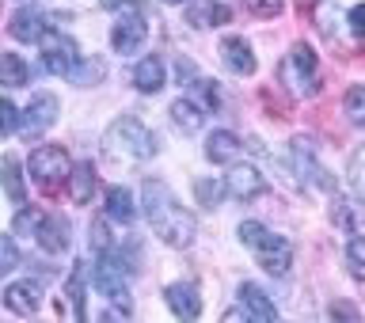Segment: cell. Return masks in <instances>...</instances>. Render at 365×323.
Returning a JSON list of instances; mask_svg holds the SVG:
<instances>
[{
    "label": "cell",
    "mask_w": 365,
    "mask_h": 323,
    "mask_svg": "<svg viewBox=\"0 0 365 323\" xmlns=\"http://www.w3.org/2000/svg\"><path fill=\"white\" fill-rule=\"evenodd\" d=\"M141 202H145V213H148L153 232L164 240L168 247H190L194 244L198 221H194V217L179 205V198L168 190V183L148 179L145 187H141Z\"/></svg>",
    "instance_id": "cell-1"
},
{
    "label": "cell",
    "mask_w": 365,
    "mask_h": 323,
    "mask_svg": "<svg viewBox=\"0 0 365 323\" xmlns=\"http://www.w3.org/2000/svg\"><path fill=\"white\" fill-rule=\"evenodd\" d=\"M316 31L339 50H365V0H316Z\"/></svg>",
    "instance_id": "cell-2"
},
{
    "label": "cell",
    "mask_w": 365,
    "mask_h": 323,
    "mask_svg": "<svg viewBox=\"0 0 365 323\" xmlns=\"http://www.w3.org/2000/svg\"><path fill=\"white\" fill-rule=\"evenodd\" d=\"M103 148H107L114 160H148V156H156L160 141L141 118L122 114V118H114L110 130L103 133Z\"/></svg>",
    "instance_id": "cell-3"
},
{
    "label": "cell",
    "mask_w": 365,
    "mask_h": 323,
    "mask_svg": "<svg viewBox=\"0 0 365 323\" xmlns=\"http://www.w3.org/2000/svg\"><path fill=\"white\" fill-rule=\"evenodd\" d=\"M240 244L255 251L259 267L267 274H274V278L289 274V267H293V244H289V240H282L278 232L262 228L259 221H244V225H240Z\"/></svg>",
    "instance_id": "cell-4"
},
{
    "label": "cell",
    "mask_w": 365,
    "mask_h": 323,
    "mask_svg": "<svg viewBox=\"0 0 365 323\" xmlns=\"http://www.w3.org/2000/svg\"><path fill=\"white\" fill-rule=\"evenodd\" d=\"M278 80L293 91L297 99L316 96V91H319V61H316V50H312V46L297 42L293 50L282 57V65H278Z\"/></svg>",
    "instance_id": "cell-5"
},
{
    "label": "cell",
    "mask_w": 365,
    "mask_h": 323,
    "mask_svg": "<svg viewBox=\"0 0 365 323\" xmlns=\"http://www.w3.org/2000/svg\"><path fill=\"white\" fill-rule=\"evenodd\" d=\"M27 171H31L34 187L46 190V194H53V190H61L68 183L73 164H68V153L61 145H38L31 153V160H27Z\"/></svg>",
    "instance_id": "cell-6"
},
{
    "label": "cell",
    "mask_w": 365,
    "mask_h": 323,
    "mask_svg": "<svg viewBox=\"0 0 365 323\" xmlns=\"http://www.w3.org/2000/svg\"><path fill=\"white\" fill-rule=\"evenodd\" d=\"M42 65H46V73H53V76H73V68L80 65L76 42L65 39V34H46L42 39Z\"/></svg>",
    "instance_id": "cell-7"
},
{
    "label": "cell",
    "mask_w": 365,
    "mask_h": 323,
    "mask_svg": "<svg viewBox=\"0 0 365 323\" xmlns=\"http://www.w3.org/2000/svg\"><path fill=\"white\" fill-rule=\"evenodd\" d=\"M148 39V23L141 11H122L118 19H114V27H110V46H114V53H137L145 46Z\"/></svg>",
    "instance_id": "cell-8"
},
{
    "label": "cell",
    "mask_w": 365,
    "mask_h": 323,
    "mask_svg": "<svg viewBox=\"0 0 365 323\" xmlns=\"http://www.w3.org/2000/svg\"><path fill=\"white\" fill-rule=\"evenodd\" d=\"M91 285H96V293L118 301V297H125V289H130V270H125V262H118L114 255H103L96 262V270H91Z\"/></svg>",
    "instance_id": "cell-9"
},
{
    "label": "cell",
    "mask_w": 365,
    "mask_h": 323,
    "mask_svg": "<svg viewBox=\"0 0 365 323\" xmlns=\"http://www.w3.org/2000/svg\"><path fill=\"white\" fill-rule=\"evenodd\" d=\"M53 122H57V96L53 91H34L31 107H27V114H23V133L42 137Z\"/></svg>",
    "instance_id": "cell-10"
},
{
    "label": "cell",
    "mask_w": 365,
    "mask_h": 323,
    "mask_svg": "<svg viewBox=\"0 0 365 323\" xmlns=\"http://www.w3.org/2000/svg\"><path fill=\"white\" fill-rule=\"evenodd\" d=\"M8 31H11V39H16V42H42L46 34H50V16H46L42 8L27 4V8H19L16 16H11Z\"/></svg>",
    "instance_id": "cell-11"
},
{
    "label": "cell",
    "mask_w": 365,
    "mask_h": 323,
    "mask_svg": "<svg viewBox=\"0 0 365 323\" xmlns=\"http://www.w3.org/2000/svg\"><path fill=\"white\" fill-rule=\"evenodd\" d=\"M225 187L232 198L251 202V198H259V194H267V179H262V171L251 168V164H232V171L225 175Z\"/></svg>",
    "instance_id": "cell-12"
},
{
    "label": "cell",
    "mask_w": 365,
    "mask_h": 323,
    "mask_svg": "<svg viewBox=\"0 0 365 323\" xmlns=\"http://www.w3.org/2000/svg\"><path fill=\"white\" fill-rule=\"evenodd\" d=\"M164 301L171 308V316H179V319H198L202 316V293H198V285H194V282L168 285Z\"/></svg>",
    "instance_id": "cell-13"
},
{
    "label": "cell",
    "mask_w": 365,
    "mask_h": 323,
    "mask_svg": "<svg viewBox=\"0 0 365 323\" xmlns=\"http://www.w3.org/2000/svg\"><path fill=\"white\" fill-rule=\"evenodd\" d=\"M221 57H225L228 73H236V76H251V73L259 68V61H255V53H251L247 39H240V34H228V39L221 42Z\"/></svg>",
    "instance_id": "cell-14"
},
{
    "label": "cell",
    "mask_w": 365,
    "mask_h": 323,
    "mask_svg": "<svg viewBox=\"0 0 365 323\" xmlns=\"http://www.w3.org/2000/svg\"><path fill=\"white\" fill-rule=\"evenodd\" d=\"M240 308H244V316H247V319H259V323L278 319V304H274L270 297L262 293L259 285H251V282L240 285Z\"/></svg>",
    "instance_id": "cell-15"
},
{
    "label": "cell",
    "mask_w": 365,
    "mask_h": 323,
    "mask_svg": "<svg viewBox=\"0 0 365 323\" xmlns=\"http://www.w3.org/2000/svg\"><path fill=\"white\" fill-rule=\"evenodd\" d=\"M34 240H38V247L42 251H50V255H61V251L68 247V221L65 217H57V213H46L42 217V225H38V232H34Z\"/></svg>",
    "instance_id": "cell-16"
},
{
    "label": "cell",
    "mask_w": 365,
    "mask_h": 323,
    "mask_svg": "<svg viewBox=\"0 0 365 323\" xmlns=\"http://www.w3.org/2000/svg\"><path fill=\"white\" fill-rule=\"evenodd\" d=\"M164 84H168L164 61H160L156 53H153V57H141V61H137V68H133V88L145 91V96H156Z\"/></svg>",
    "instance_id": "cell-17"
},
{
    "label": "cell",
    "mask_w": 365,
    "mask_h": 323,
    "mask_svg": "<svg viewBox=\"0 0 365 323\" xmlns=\"http://www.w3.org/2000/svg\"><path fill=\"white\" fill-rule=\"evenodd\" d=\"M244 153V145H240L236 133L228 130H213L210 137H205V156L213 160V164H236V156Z\"/></svg>",
    "instance_id": "cell-18"
},
{
    "label": "cell",
    "mask_w": 365,
    "mask_h": 323,
    "mask_svg": "<svg viewBox=\"0 0 365 323\" xmlns=\"http://www.w3.org/2000/svg\"><path fill=\"white\" fill-rule=\"evenodd\" d=\"M38 285L34 282H11L8 289H4V304L11 308L16 316H34L38 312Z\"/></svg>",
    "instance_id": "cell-19"
},
{
    "label": "cell",
    "mask_w": 365,
    "mask_h": 323,
    "mask_svg": "<svg viewBox=\"0 0 365 323\" xmlns=\"http://www.w3.org/2000/svg\"><path fill=\"white\" fill-rule=\"evenodd\" d=\"M293 160H297V171H301V179H304V183H312V187H331L327 171L316 164L312 145H308L304 137H297V141H293Z\"/></svg>",
    "instance_id": "cell-20"
},
{
    "label": "cell",
    "mask_w": 365,
    "mask_h": 323,
    "mask_svg": "<svg viewBox=\"0 0 365 323\" xmlns=\"http://www.w3.org/2000/svg\"><path fill=\"white\" fill-rule=\"evenodd\" d=\"M91 194H96V168L91 164H76L68 171V198L76 205H88Z\"/></svg>",
    "instance_id": "cell-21"
},
{
    "label": "cell",
    "mask_w": 365,
    "mask_h": 323,
    "mask_svg": "<svg viewBox=\"0 0 365 323\" xmlns=\"http://www.w3.org/2000/svg\"><path fill=\"white\" fill-rule=\"evenodd\" d=\"M107 217L118 225H133L137 221V205H133V194L125 187H107Z\"/></svg>",
    "instance_id": "cell-22"
},
{
    "label": "cell",
    "mask_w": 365,
    "mask_h": 323,
    "mask_svg": "<svg viewBox=\"0 0 365 323\" xmlns=\"http://www.w3.org/2000/svg\"><path fill=\"white\" fill-rule=\"evenodd\" d=\"M171 122H175L179 130H187V133H198L202 122H205V111L194 99H175L171 103Z\"/></svg>",
    "instance_id": "cell-23"
},
{
    "label": "cell",
    "mask_w": 365,
    "mask_h": 323,
    "mask_svg": "<svg viewBox=\"0 0 365 323\" xmlns=\"http://www.w3.org/2000/svg\"><path fill=\"white\" fill-rule=\"evenodd\" d=\"M31 80V68L19 53H0V88H23Z\"/></svg>",
    "instance_id": "cell-24"
},
{
    "label": "cell",
    "mask_w": 365,
    "mask_h": 323,
    "mask_svg": "<svg viewBox=\"0 0 365 323\" xmlns=\"http://www.w3.org/2000/svg\"><path fill=\"white\" fill-rule=\"evenodd\" d=\"M0 175H4V190H8L11 202H16V205L27 202V187H23V171H19V160H16V156H4Z\"/></svg>",
    "instance_id": "cell-25"
},
{
    "label": "cell",
    "mask_w": 365,
    "mask_h": 323,
    "mask_svg": "<svg viewBox=\"0 0 365 323\" xmlns=\"http://www.w3.org/2000/svg\"><path fill=\"white\" fill-rule=\"evenodd\" d=\"M225 194H228L225 183H217V179H194V198H198V205H205V210H217Z\"/></svg>",
    "instance_id": "cell-26"
},
{
    "label": "cell",
    "mask_w": 365,
    "mask_h": 323,
    "mask_svg": "<svg viewBox=\"0 0 365 323\" xmlns=\"http://www.w3.org/2000/svg\"><path fill=\"white\" fill-rule=\"evenodd\" d=\"M342 111H346V118L358 125V130H365V84H354V88L346 91Z\"/></svg>",
    "instance_id": "cell-27"
},
{
    "label": "cell",
    "mask_w": 365,
    "mask_h": 323,
    "mask_svg": "<svg viewBox=\"0 0 365 323\" xmlns=\"http://www.w3.org/2000/svg\"><path fill=\"white\" fill-rule=\"evenodd\" d=\"M103 76H107V65H103L99 57H91V61H80L68 80H73V84H80V88H91V84H99Z\"/></svg>",
    "instance_id": "cell-28"
},
{
    "label": "cell",
    "mask_w": 365,
    "mask_h": 323,
    "mask_svg": "<svg viewBox=\"0 0 365 323\" xmlns=\"http://www.w3.org/2000/svg\"><path fill=\"white\" fill-rule=\"evenodd\" d=\"M346 270H350V278L354 282H365V236H354L350 244H346Z\"/></svg>",
    "instance_id": "cell-29"
},
{
    "label": "cell",
    "mask_w": 365,
    "mask_h": 323,
    "mask_svg": "<svg viewBox=\"0 0 365 323\" xmlns=\"http://www.w3.org/2000/svg\"><path fill=\"white\" fill-rule=\"evenodd\" d=\"M68 297L76 304V319H88V308H84V262H76L73 274H68Z\"/></svg>",
    "instance_id": "cell-30"
},
{
    "label": "cell",
    "mask_w": 365,
    "mask_h": 323,
    "mask_svg": "<svg viewBox=\"0 0 365 323\" xmlns=\"http://www.w3.org/2000/svg\"><path fill=\"white\" fill-rule=\"evenodd\" d=\"M23 125V118H19V111H16V103L11 99H4L0 96V137H8V133H16Z\"/></svg>",
    "instance_id": "cell-31"
},
{
    "label": "cell",
    "mask_w": 365,
    "mask_h": 323,
    "mask_svg": "<svg viewBox=\"0 0 365 323\" xmlns=\"http://www.w3.org/2000/svg\"><path fill=\"white\" fill-rule=\"evenodd\" d=\"M42 217H46V213H38V210H19L16 221H11V228H16L19 236H31V240H34V232H38V225H42Z\"/></svg>",
    "instance_id": "cell-32"
},
{
    "label": "cell",
    "mask_w": 365,
    "mask_h": 323,
    "mask_svg": "<svg viewBox=\"0 0 365 323\" xmlns=\"http://www.w3.org/2000/svg\"><path fill=\"white\" fill-rule=\"evenodd\" d=\"M16 267H19V247H16V240L0 236V278H4V274H11Z\"/></svg>",
    "instance_id": "cell-33"
},
{
    "label": "cell",
    "mask_w": 365,
    "mask_h": 323,
    "mask_svg": "<svg viewBox=\"0 0 365 323\" xmlns=\"http://www.w3.org/2000/svg\"><path fill=\"white\" fill-rule=\"evenodd\" d=\"M228 16H232V11H228V4H210L205 11H198V16H194V23H198V27H221V23H228Z\"/></svg>",
    "instance_id": "cell-34"
},
{
    "label": "cell",
    "mask_w": 365,
    "mask_h": 323,
    "mask_svg": "<svg viewBox=\"0 0 365 323\" xmlns=\"http://www.w3.org/2000/svg\"><path fill=\"white\" fill-rule=\"evenodd\" d=\"M350 187H354L358 198H365V148H358L354 160H350Z\"/></svg>",
    "instance_id": "cell-35"
},
{
    "label": "cell",
    "mask_w": 365,
    "mask_h": 323,
    "mask_svg": "<svg viewBox=\"0 0 365 323\" xmlns=\"http://www.w3.org/2000/svg\"><path fill=\"white\" fill-rule=\"evenodd\" d=\"M244 4H247V11H251V16H259V19H270V16H278V11H282V4H285V0H244Z\"/></svg>",
    "instance_id": "cell-36"
},
{
    "label": "cell",
    "mask_w": 365,
    "mask_h": 323,
    "mask_svg": "<svg viewBox=\"0 0 365 323\" xmlns=\"http://www.w3.org/2000/svg\"><path fill=\"white\" fill-rule=\"evenodd\" d=\"M91 247L96 251H110V232L103 221H91Z\"/></svg>",
    "instance_id": "cell-37"
},
{
    "label": "cell",
    "mask_w": 365,
    "mask_h": 323,
    "mask_svg": "<svg viewBox=\"0 0 365 323\" xmlns=\"http://www.w3.org/2000/svg\"><path fill=\"white\" fill-rule=\"evenodd\" d=\"M331 316H335V319H358V308L346 304V301H335V304H331Z\"/></svg>",
    "instance_id": "cell-38"
},
{
    "label": "cell",
    "mask_w": 365,
    "mask_h": 323,
    "mask_svg": "<svg viewBox=\"0 0 365 323\" xmlns=\"http://www.w3.org/2000/svg\"><path fill=\"white\" fill-rule=\"evenodd\" d=\"M122 4H141V0H103V8H122Z\"/></svg>",
    "instance_id": "cell-39"
},
{
    "label": "cell",
    "mask_w": 365,
    "mask_h": 323,
    "mask_svg": "<svg viewBox=\"0 0 365 323\" xmlns=\"http://www.w3.org/2000/svg\"><path fill=\"white\" fill-rule=\"evenodd\" d=\"M168 4H187V0H168Z\"/></svg>",
    "instance_id": "cell-40"
}]
</instances>
